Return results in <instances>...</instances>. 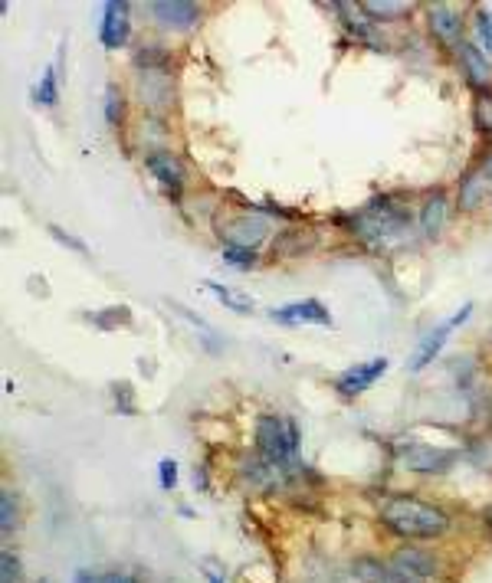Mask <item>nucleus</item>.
I'll return each mask as SVG.
<instances>
[{
    "label": "nucleus",
    "mask_w": 492,
    "mask_h": 583,
    "mask_svg": "<svg viewBox=\"0 0 492 583\" xmlns=\"http://www.w3.org/2000/svg\"><path fill=\"white\" fill-rule=\"evenodd\" d=\"M99 37H102L105 50H119V46H125V40H128V4H122V0H109V4H105Z\"/></svg>",
    "instance_id": "obj_13"
},
{
    "label": "nucleus",
    "mask_w": 492,
    "mask_h": 583,
    "mask_svg": "<svg viewBox=\"0 0 492 583\" xmlns=\"http://www.w3.org/2000/svg\"><path fill=\"white\" fill-rule=\"evenodd\" d=\"M92 325L102 328V331H112L119 328V321H132V312L122 305V308H105V312H96V315H86Z\"/></svg>",
    "instance_id": "obj_23"
},
{
    "label": "nucleus",
    "mask_w": 492,
    "mask_h": 583,
    "mask_svg": "<svg viewBox=\"0 0 492 583\" xmlns=\"http://www.w3.org/2000/svg\"><path fill=\"white\" fill-rule=\"evenodd\" d=\"M427 23H430V33L443 50H456L460 53L463 40V14L450 4H433L427 7Z\"/></svg>",
    "instance_id": "obj_6"
},
{
    "label": "nucleus",
    "mask_w": 492,
    "mask_h": 583,
    "mask_svg": "<svg viewBox=\"0 0 492 583\" xmlns=\"http://www.w3.org/2000/svg\"><path fill=\"white\" fill-rule=\"evenodd\" d=\"M224 263L250 269L256 263V249H240V246H224Z\"/></svg>",
    "instance_id": "obj_27"
},
{
    "label": "nucleus",
    "mask_w": 492,
    "mask_h": 583,
    "mask_svg": "<svg viewBox=\"0 0 492 583\" xmlns=\"http://www.w3.org/2000/svg\"><path fill=\"white\" fill-rule=\"evenodd\" d=\"M476 46L483 53H492V10L489 7H476Z\"/></svg>",
    "instance_id": "obj_21"
},
{
    "label": "nucleus",
    "mask_w": 492,
    "mask_h": 583,
    "mask_svg": "<svg viewBox=\"0 0 492 583\" xmlns=\"http://www.w3.org/2000/svg\"><path fill=\"white\" fill-rule=\"evenodd\" d=\"M40 583H53V580H40Z\"/></svg>",
    "instance_id": "obj_34"
},
{
    "label": "nucleus",
    "mask_w": 492,
    "mask_h": 583,
    "mask_svg": "<svg viewBox=\"0 0 492 583\" xmlns=\"http://www.w3.org/2000/svg\"><path fill=\"white\" fill-rule=\"evenodd\" d=\"M269 318L279 321V325H322L332 328V315L319 299H302V302H289L283 308H273Z\"/></svg>",
    "instance_id": "obj_8"
},
{
    "label": "nucleus",
    "mask_w": 492,
    "mask_h": 583,
    "mask_svg": "<svg viewBox=\"0 0 492 583\" xmlns=\"http://www.w3.org/2000/svg\"><path fill=\"white\" fill-rule=\"evenodd\" d=\"M384 371H388V358H371V361H361L355 367H348L345 374H338L335 380V387H338V394H345V397H358V394H365V390L374 384V380H381Z\"/></svg>",
    "instance_id": "obj_9"
},
{
    "label": "nucleus",
    "mask_w": 492,
    "mask_h": 583,
    "mask_svg": "<svg viewBox=\"0 0 492 583\" xmlns=\"http://www.w3.org/2000/svg\"><path fill=\"white\" fill-rule=\"evenodd\" d=\"M348 230L371 249H391L410 236V210L391 197H374L368 207L348 217Z\"/></svg>",
    "instance_id": "obj_1"
},
{
    "label": "nucleus",
    "mask_w": 492,
    "mask_h": 583,
    "mask_svg": "<svg viewBox=\"0 0 492 583\" xmlns=\"http://www.w3.org/2000/svg\"><path fill=\"white\" fill-rule=\"evenodd\" d=\"M483 521L492 528V505H486V508H483Z\"/></svg>",
    "instance_id": "obj_33"
},
{
    "label": "nucleus",
    "mask_w": 492,
    "mask_h": 583,
    "mask_svg": "<svg viewBox=\"0 0 492 583\" xmlns=\"http://www.w3.org/2000/svg\"><path fill=\"white\" fill-rule=\"evenodd\" d=\"M479 174H483L486 177V181L492 184V151L486 154V158H483V168H479Z\"/></svg>",
    "instance_id": "obj_32"
},
{
    "label": "nucleus",
    "mask_w": 492,
    "mask_h": 583,
    "mask_svg": "<svg viewBox=\"0 0 492 583\" xmlns=\"http://www.w3.org/2000/svg\"><path fill=\"white\" fill-rule=\"evenodd\" d=\"M473 315V305L470 302H466L463 308H460V312H453L447 321H440V325L437 328H433L430 331V335L424 338V344H420V348H417V354H414V358H410V371H424V367L433 361V358H437V354L443 351V344H447L450 341V335H453V328H460L463 325V321L466 318H470Z\"/></svg>",
    "instance_id": "obj_5"
},
{
    "label": "nucleus",
    "mask_w": 492,
    "mask_h": 583,
    "mask_svg": "<svg viewBox=\"0 0 492 583\" xmlns=\"http://www.w3.org/2000/svg\"><path fill=\"white\" fill-rule=\"evenodd\" d=\"M207 289L214 292L217 299L230 308V312H237V315H250V312H253V299H246V295L227 289V285H220V282H207Z\"/></svg>",
    "instance_id": "obj_19"
},
{
    "label": "nucleus",
    "mask_w": 492,
    "mask_h": 583,
    "mask_svg": "<svg viewBox=\"0 0 492 583\" xmlns=\"http://www.w3.org/2000/svg\"><path fill=\"white\" fill-rule=\"evenodd\" d=\"M476 125L483 128L486 135H492V92L476 95Z\"/></svg>",
    "instance_id": "obj_26"
},
{
    "label": "nucleus",
    "mask_w": 492,
    "mask_h": 583,
    "mask_svg": "<svg viewBox=\"0 0 492 583\" xmlns=\"http://www.w3.org/2000/svg\"><path fill=\"white\" fill-rule=\"evenodd\" d=\"M33 99H37L40 105H56V99H60V86H56V66H46L43 76L37 82V92H33Z\"/></svg>",
    "instance_id": "obj_20"
},
{
    "label": "nucleus",
    "mask_w": 492,
    "mask_h": 583,
    "mask_svg": "<svg viewBox=\"0 0 492 583\" xmlns=\"http://www.w3.org/2000/svg\"><path fill=\"white\" fill-rule=\"evenodd\" d=\"M391 564L401 570V574H407L410 580H417V583L440 574L437 557L427 554V551H420V547H397L394 557H391Z\"/></svg>",
    "instance_id": "obj_12"
},
{
    "label": "nucleus",
    "mask_w": 492,
    "mask_h": 583,
    "mask_svg": "<svg viewBox=\"0 0 492 583\" xmlns=\"http://www.w3.org/2000/svg\"><path fill=\"white\" fill-rule=\"evenodd\" d=\"M351 570H355L358 583H417L407 574H401L394 564H381V561H374V557H358Z\"/></svg>",
    "instance_id": "obj_15"
},
{
    "label": "nucleus",
    "mask_w": 492,
    "mask_h": 583,
    "mask_svg": "<svg viewBox=\"0 0 492 583\" xmlns=\"http://www.w3.org/2000/svg\"><path fill=\"white\" fill-rule=\"evenodd\" d=\"M381 521L388 525L397 538H440L450 528L447 511L424 502L414 495H388L381 502Z\"/></svg>",
    "instance_id": "obj_2"
},
{
    "label": "nucleus",
    "mask_w": 492,
    "mask_h": 583,
    "mask_svg": "<svg viewBox=\"0 0 492 583\" xmlns=\"http://www.w3.org/2000/svg\"><path fill=\"white\" fill-rule=\"evenodd\" d=\"M50 233H53V240H60L63 246L76 249V253H89V249H86V243H82V240H76L73 233H63L60 226H50Z\"/></svg>",
    "instance_id": "obj_31"
},
{
    "label": "nucleus",
    "mask_w": 492,
    "mask_h": 583,
    "mask_svg": "<svg viewBox=\"0 0 492 583\" xmlns=\"http://www.w3.org/2000/svg\"><path fill=\"white\" fill-rule=\"evenodd\" d=\"M145 168L151 171V177L168 190V194H181V187H184V164L174 158L171 151H164V148H158V151H148L145 154Z\"/></svg>",
    "instance_id": "obj_11"
},
{
    "label": "nucleus",
    "mask_w": 492,
    "mask_h": 583,
    "mask_svg": "<svg viewBox=\"0 0 492 583\" xmlns=\"http://www.w3.org/2000/svg\"><path fill=\"white\" fill-rule=\"evenodd\" d=\"M401 462H404V469H410V472L440 475L456 462V449H437V446H424V443H410V446L401 449Z\"/></svg>",
    "instance_id": "obj_7"
},
{
    "label": "nucleus",
    "mask_w": 492,
    "mask_h": 583,
    "mask_svg": "<svg viewBox=\"0 0 492 583\" xmlns=\"http://www.w3.org/2000/svg\"><path fill=\"white\" fill-rule=\"evenodd\" d=\"M460 66H463V76L470 79V86L486 89L489 82H492V63L486 59V53L479 50L476 43H470V40L460 46Z\"/></svg>",
    "instance_id": "obj_14"
},
{
    "label": "nucleus",
    "mask_w": 492,
    "mask_h": 583,
    "mask_svg": "<svg viewBox=\"0 0 492 583\" xmlns=\"http://www.w3.org/2000/svg\"><path fill=\"white\" fill-rule=\"evenodd\" d=\"M148 10L151 20L168 30H191L201 20V7L187 4V0H158V4H148Z\"/></svg>",
    "instance_id": "obj_10"
},
{
    "label": "nucleus",
    "mask_w": 492,
    "mask_h": 583,
    "mask_svg": "<svg viewBox=\"0 0 492 583\" xmlns=\"http://www.w3.org/2000/svg\"><path fill=\"white\" fill-rule=\"evenodd\" d=\"M138 99H142V105H148V109H168L174 92H171V76L168 73H145L142 79V92H138Z\"/></svg>",
    "instance_id": "obj_18"
},
{
    "label": "nucleus",
    "mask_w": 492,
    "mask_h": 583,
    "mask_svg": "<svg viewBox=\"0 0 492 583\" xmlns=\"http://www.w3.org/2000/svg\"><path fill=\"white\" fill-rule=\"evenodd\" d=\"M76 583H125L119 574H96V570H79Z\"/></svg>",
    "instance_id": "obj_30"
},
{
    "label": "nucleus",
    "mask_w": 492,
    "mask_h": 583,
    "mask_svg": "<svg viewBox=\"0 0 492 583\" xmlns=\"http://www.w3.org/2000/svg\"><path fill=\"white\" fill-rule=\"evenodd\" d=\"M158 479H161L164 489H174V485H178V462H174V459H161L158 462Z\"/></svg>",
    "instance_id": "obj_29"
},
{
    "label": "nucleus",
    "mask_w": 492,
    "mask_h": 583,
    "mask_svg": "<svg viewBox=\"0 0 492 583\" xmlns=\"http://www.w3.org/2000/svg\"><path fill=\"white\" fill-rule=\"evenodd\" d=\"M309 583H315V580H309Z\"/></svg>",
    "instance_id": "obj_35"
},
{
    "label": "nucleus",
    "mask_w": 492,
    "mask_h": 583,
    "mask_svg": "<svg viewBox=\"0 0 492 583\" xmlns=\"http://www.w3.org/2000/svg\"><path fill=\"white\" fill-rule=\"evenodd\" d=\"M256 452L263 459L276 462V466H289L296 459L289 446V420H279L276 413H263L256 420Z\"/></svg>",
    "instance_id": "obj_3"
},
{
    "label": "nucleus",
    "mask_w": 492,
    "mask_h": 583,
    "mask_svg": "<svg viewBox=\"0 0 492 583\" xmlns=\"http://www.w3.org/2000/svg\"><path fill=\"white\" fill-rule=\"evenodd\" d=\"M361 10H365L368 17H374V20H397V17H404L407 14V4H388V0H365V4H361Z\"/></svg>",
    "instance_id": "obj_22"
},
{
    "label": "nucleus",
    "mask_w": 492,
    "mask_h": 583,
    "mask_svg": "<svg viewBox=\"0 0 492 583\" xmlns=\"http://www.w3.org/2000/svg\"><path fill=\"white\" fill-rule=\"evenodd\" d=\"M269 230H273V223H269L266 213H237V217H230L217 233L227 246L256 249L269 236Z\"/></svg>",
    "instance_id": "obj_4"
},
{
    "label": "nucleus",
    "mask_w": 492,
    "mask_h": 583,
    "mask_svg": "<svg viewBox=\"0 0 492 583\" xmlns=\"http://www.w3.org/2000/svg\"><path fill=\"white\" fill-rule=\"evenodd\" d=\"M17 528V498L10 489L0 492V531L10 534Z\"/></svg>",
    "instance_id": "obj_25"
},
{
    "label": "nucleus",
    "mask_w": 492,
    "mask_h": 583,
    "mask_svg": "<svg viewBox=\"0 0 492 583\" xmlns=\"http://www.w3.org/2000/svg\"><path fill=\"white\" fill-rule=\"evenodd\" d=\"M417 223H420V233L430 236V240H437L443 233V226H447V194H443V190H437V194H430L424 200Z\"/></svg>",
    "instance_id": "obj_16"
},
{
    "label": "nucleus",
    "mask_w": 492,
    "mask_h": 583,
    "mask_svg": "<svg viewBox=\"0 0 492 583\" xmlns=\"http://www.w3.org/2000/svg\"><path fill=\"white\" fill-rule=\"evenodd\" d=\"M122 112H125V102H122V89L109 82V89H105V122L109 125H119L122 122Z\"/></svg>",
    "instance_id": "obj_24"
},
{
    "label": "nucleus",
    "mask_w": 492,
    "mask_h": 583,
    "mask_svg": "<svg viewBox=\"0 0 492 583\" xmlns=\"http://www.w3.org/2000/svg\"><path fill=\"white\" fill-rule=\"evenodd\" d=\"M0 583H20V561L7 551L0 557Z\"/></svg>",
    "instance_id": "obj_28"
},
{
    "label": "nucleus",
    "mask_w": 492,
    "mask_h": 583,
    "mask_svg": "<svg viewBox=\"0 0 492 583\" xmlns=\"http://www.w3.org/2000/svg\"><path fill=\"white\" fill-rule=\"evenodd\" d=\"M486 194H489V181L479 171H470L460 181V190H456V207H460V213H473L486 204Z\"/></svg>",
    "instance_id": "obj_17"
}]
</instances>
